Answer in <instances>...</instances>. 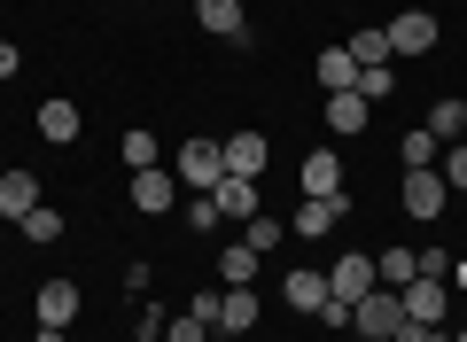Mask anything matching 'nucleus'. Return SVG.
I'll return each instance as SVG.
<instances>
[{
	"label": "nucleus",
	"instance_id": "nucleus-1",
	"mask_svg": "<svg viewBox=\"0 0 467 342\" xmlns=\"http://www.w3.org/2000/svg\"><path fill=\"white\" fill-rule=\"evenodd\" d=\"M171 171H180V187H195V195H211V187L226 180V148H218V140H180V156H171Z\"/></svg>",
	"mask_w": 467,
	"mask_h": 342
},
{
	"label": "nucleus",
	"instance_id": "nucleus-2",
	"mask_svg": "<svg viewBox=\"0 0 467 342\" xmlns=\"http://www.w3.org/2000/svg\"><path fill=\"white\" fill-rule=\"evenodd\" d=\"M374 288H382V273H374L367 249H343V257L327 264V295H343V304H358V295H374Z\"/></svg>",
	"mask_w": 467,
	"mask_h": 342
},
{
	"label": "nucleus",
	"instance_id": "nucleus-3",
	"mask_svg": "<svg viewBox=\"0 0 467 342\" xmlns=\"http://www.w3.org/2000/svg\"><path fill=\"white\" fill-rule=\"evenodd\" d=\"M398 304H405V319H413V326H444L451 319V288H444V280H405Z\"/></svg>",
	"mask_w": 467,
	"mask_h": 342
},
{
	"label": "nucleus",
	"instance_id": "nucleus-4",
	"mask_svg": "<svg viewBox=\"0 0 467 342\" xmlns=\"http://www.w3.org/2000/svg\"><path fill=\"white\" fill-rule=\"evenodd\" d=\"M405 211L420 218V226H436V218H444V202H451V187H444V171H405Z\"/></svg>",
	"mask_w": 467,
	"mask_h": 342
},
{
	"label": "nucleus",
	"instance_id": "nucleus-5",
	"mask_svg": "<svg viewBox=\"0 0 467 342\" xmlns=\"http://www.w3.org/2000/svg\"><path fill=\"white\" fill-rule=\"evenodd\" d=\"M350 326H358V335H398L405 326V304H398V288H374V295H358V304H350Z\"/></svg>",
	"mask_w": 467,
	"mask_h": 342
},
{
	"label": "nucleus",
	"instance_id": "nucleus-6",
	"mask_svg": "<svg viewBox=\"0 0 467 342\" xmlns=\"http://www.w3.org/2000/svg\"><path fill=\"white\" fill-rule=\"evenodd\" d=\"M125 195H133L140 218H164L171 195H180V171H164V163H156V171H133V187H125Z\"/></svg>",
	"mask_w": 467,
	"mask_h": 342
},
{
	"label": "nucleus",
	"instance_id": "nucleus-7",
	"mask_svg": "<svg viewBox=\"0 0 467 342\" xmlns=\"http://www.w3.org/2000/svg\"><path fill=\"white\" fill-rule=\"evenodd\" d=\"M211 202H218V218H226V226H250V218L265 211V195H257V180H234V171H226V180L211 187Z\"/></svg>",
	"mask_w": 467,
	"mask_h": 342
},
{
	"label": "nucleus",
	"instance_id": "nucleus-8",
	"mask_svg": "<svg viewBox=\"0 0 467 342\" xmlns=\"http://www.w3.org/2000/svg\"><path fill=\"white\" fill-rule=\"evenodd\" d=\"M382 32H389V55H429L436 47V16L429 8H405V16H389Z\"/></svg>",
	"mask_w": 467,
	"mask_h": 342
},
{
	"label": "nucleus",
	"instance_id": "nucleus-9",
	"mask_svg": "<svg viewBox=\"0 0 467 342\" xmlns=\"http://www.w3.org/2000/svg\"><path fill=\"white\" fill-rule=\"evenodd\" d=\"M195 24L211 39H234V47H250V16H242V0H195Z\"/></svg>",
	"mask_w": 467,
	"mask_h": 342
},
{
	"label": "nucleus",
	"instance_id": "nucleus-10",
	"mask_svg": "<svg viewBox=\"0 0 467 342\" xmlns=\"http://www.w3.org/2000/svg\"><path fill=\"white\" fill-rule=\"evenodd\" d=\"M218 148H226V171H234V180H257V171L273 163V140H265V132H234V140H218Z\"/></svg>",
	"mask_w": 467,
	"mask_h": 342
},
{
	"label": "nucleus",
	"instance_id": "nucleus-11",
	"mask_svg": "<svg viewBox=\"0 0 467 342\" xmlns=\"http://www.w3.org/2000/svg\"><path fill=\"white\" fill-rule=\"evenodd\" d=\"M296 180H304V195H312V202H335V195H343V156H335V148H319V156H304Z\"/></svg>",
	"mask_w": 467,
	"mask_h": 342
},
{
	"label": "nucleus",
	"instance_id": "nucleus-12",
	"mask_svg": "<svg viewBox=\"0 0 467 342\" xmlns=\"http://www.w3.org/2000/svg\"><path fill=\"white\" fill-rule=\"evenodd\" d=\"M343 218H350V195H335V202H312V195H304V202H296V242H319V233H335Z\"/></svg>",
	"mask_w": 467,
	"mask_h": 342
},
{
	"label": "nucleus",
	"instance_id": "nucleus-13",
	"mask_svg": "<svg viewBox=\"0 0 467 342\" xmlns=\"http://www.w3.org/2000/svg\"><path fill=\"white\" fill-rule=\"evenodd\" d=\"M367 117H374V101L350 86V94H327V132L335 140H350V132H367Z\"/></svg>",
	"mask_w": 467,
	"mask_h": 342
},
{
	"label": "nucleus",
	"instance_id": "nucleus-14",
	"mask_svg": "<svg viewBox=\"0 0 467 342\" xmlns=\"http://www.w3.org/2000/svg\"><path fill=\"white\" fill-rule=\"evenodd\" d=\"M32 304H39V326H70L78 319V280H47Z\"/></svg>",
	"mask_w": 467,
	"mask_h": 342
},
{
	"label": "nucleus",
	"instance_id": "nucleus-15",
	"mask_svg": "<svg viewBox=\"0 0 467 342\" xmlns=\"http://www.w3.org/2000/svg\"><path fill=\"white\" fill-rule=\"evenodd\" d=\"M312 78H319V94H350V86H358V63H350V47H319Z\"/></svg>",
	"mask_w": 467,
	"mask_h": 342
},
{
	"label": "nucleus",
	"instance_id": "nucleus-16",
	"mask_svg": "<svg viewBox=\"0 0 467 342\" xmlns=\"http://www.w3.org/2000/svg\"><path fill=\"white\" fill-rule=\"evenodd\" d=\"M257 264H265V257H257V249L242 242V233H234V242L218 249V280H226V288H250V280H257Z\"/></svg>",
	"mask_w": 467,
	"mask_h": 342
},
{
	"label": "nucleus",
	"instance_id": "nucleus-17",
	"mask_svg": "<svg viewBox=\"0 0 467 342\" xmlns=\"http://www.w3.org/2000/svg\"><path fill=\"white\" fill-rule=\"evenodd\" d=\"M39 140H47V148L78 140V101H39Z\"/></svg>",
	"mask_w": 467,
	"mask_h": 342
},
{
	"label": "nucleus",
	"instance_id": "nucleus-18",
	"mask_svg": "<svg viewBox=\"0 0 467 342\" xmlns=\"http://www.w3.org/2000/svg\"><path fill=\"white\" fill-rule=\"evenodd\" d=\"M32 202H47V195H39V180H32V171H0V218H24Z\"/></svg>",
	"mask_w": 467,
	"mask_h": 342
},
{
	"label": "nucleus",
	"instance_id": "nucleus-19",
	"mask_svg": "<svg viewBox=\"0 0 467 342\" xmlns=\"http://www.w3.org/2000/svg\"><path fill=\"white\" fill-rule=\"evenodd\" d=\"M281 295H288V311H304V319H312V311L327 304V273H288Z\"/></svg>",
	"mask_w": 467,
	"mask_h": 342
},
{
	"label": "nucleus",
	"instance_id": "nucleus-20",
	"mask_svg": "<svg viewBox=\"0 0 467 342\" xmlns=\"http://www.w3.org/2000/svg\"><path fill=\"white\" fill-rule=\"evenodd\" d=\"M16 233H24V242H39V249L63 242V211H55V202H32V211L16 218Z\"/></svg>",
	"mask_w": 467,
	"mask_h": 342
},
{
	"label": "nucleus",
	"instance_id": "nucleus-21",
	"mask_svg": "<svg viewBox=\"0 0 467 342\" xmlns=\"http://www.w3.org/2000/svg\"><path fill=\"white\" fill-rule=\"evenodd\" d=\"M398 156H405V171H436V156H444V140H436L429 125H413V132L398 140Z\"/></svg>",
	"mask_w": 467,
	"mask_h": 342
},
{
	"label": "nucleus",
	"instance_id": "nucleus-22",
	"mask_svg": "<svg viewBox=\"0 0 467 342\" xmlns=\"http://www.w3.org/2000/svg\"><path fill=\"white\" fill-rule=\"evenodd\" d=\"M257 326V295L250 288H226V311H218V335H250Z\"/></svg>",
	"mask_w": 467,
	"mask_h": 342
},
{
	"label": "nucleus",
	"instance_id": "nucleus-23",
	"mask_svg": "<svg viewBox=\"0 0 467 342\" xmlns=\"http://www.w3.org/2000/svg\"><path fill=\"white\" fill-rule=\"evenodd\" d=\"M117 156L133 163V171H156V132H149V125H133L125 140H117Z\"/></svg>",
	"mask_w": 467,
	"mask_h": 342
},
{
	"label": "nucleus",
	"instance_id": "nucleus-24",
	"mask_svg": "<svg viewBox=\"0 0 467 342\" xmlns=\"http://www.w3.org/2000/svg\"><path fill=\"white\" fill-rule=\"evenodd\" d=\"M234 233H242V242H250L257 257H265V249H281V233H288V226H281V218H273V211H257L250 226H234Z\"/></svg>",
	"mask_w": 467,
	"mask_h": 342
},
{
	"label": "nucleus",
	"instance_id": "nucleus-25",
	"mask_svg": "<svg viewBox=\"0 0 467 342\" xmlns=\"http://www.w3.org/2000/svg\"><path fill=\"white\" fill-rule=\"evenodd\" d=\"M374 273H382L389 288H405V280H420V257H413V249H382V257H374Z\"/></svg>",
	"mask_w": 467,
	"mask_h": 342
},
{
	"label": "nucleus",
	"instance_id": "nucleus-26",
	"mask_svg": "<svg viewBox=\"0 0 467 342\" xmlns=\"http://www.w3.org/2000/svg\"><path fill=\"white\" fill-rule=\"evenodd\" d=\"M343 47H350V63H358V70L389 63V32H358V39H343Z\"/></svg>",
	"mask_w": 467,
	"mask_h": 342
},
{
	"label": "nucleus",
	"instance_id": "nucleus-27",
	"mask_svg": "<svg viewBox=\"0 0 467 342\" xmlns=\"http://www.w3.org/2000/svg\"><path fill=\"white\" fill-rule=\"evenodd\" d=\"M429 132H436V140H460V132H467V117H460V101H436V109H429Z\"/></svg>",
	"mask_w": 467,
	"mask_h": 342
},
{
	"label": "nucleus",
	"instance_id": "nucleus-28",
	"mask_svg": "<svg viewBox=\"0 0 467 342\" xmlns=\"http://www.w3.org/2000/svg\"><path fill=\"white\" fill-rule=\"evenodd\" d=\"M389 86H398V70H389V63L358 70V94H367V101H389Z\"/></svg>",
	"mask_w": 467,
	"mask_h": 342
},
{
	"label": "nucleus",
	"instance_id": "nucleus-29",
	"mask_svg": "<svg viewBox=\"0 0 467 342\" xmlns=\"http://www.w3.org/2000/svg\"><path fill=\"white\" fill-rule=\"evenodd\" d=\"M436 171H444V187H467V140H451L444 156H436Z\"/></svg>",
	"mask_w": 467,
	"mask_h": 342
},
{
	"label": "nucleus",
	"instance_id": "nucleus-30",
	"mask_svg": "<svg viewBox=\"0 0 467 342\" xmlns=\"http://www.w3.org/2000/svg\"><path fill=\"white\" fill-rule=\"evenodd\" d=\"M187 226L211 233V226H226V218H218V202H211V195H195V202H187Z\"/></svg>",
	"mask_w": 467,
	"mask_h": 342
},
{
	"label": "nucleus",
	"instance_id": "nucleus-31",
	"mask_svg": "<svg viewBox=\"0 0 467 342\" xmlns=\"http://www.w3.org/2000/svg\"><path fill=\"white\" fill-rule=\"evenodd\" d=\"M312 319H319V326H335V335H343V326H350V304H343V295H327V304H319Z\"/></svg>",
	"mask_w": 467,
	"mask_h": 342
},
{
	"label": "nucleus",
	"instance_id": "nucleus-32",
	"mask_svg": "<svg viewBox=\"0 0 467 342\" xmlns=\"http://www.w3.org/2000/svg\"><path fill=\"white\" fill-rule=\"evenodd\" d=\"M171 342H211V326H202L195 311H180V319H171Z\"/></svg>",
	"mask_w": 467,
	"mask_h": 342
},
{
	"label": "nucleus",
	"instance_id": "nucleus-33",
	"mask_svg": "<svg viewBox=\"0 0 467 342\" xmlns=\"http://www.w3.org/2000/svg\"><path fill=\"white\" fill-rule=\"evenodd\" d=\"M187 311H195L202 326H218V311H226V288H211V295H195V304H187Z\"/></svg>",
	"mask_w": 467,
	"mask_h": 342
},
{
	"label": "nucleus",
	"instance_id": "nucleus-34",
	"mask_svg": "<svg viewBox=\"0 0 467 342\" xmlns=\"http://www.w3.org/2000/svg\"><path fill=\"white\" fill-rule=\"evenodd\" d=\"M16 70H24V55L8 47V39H0V78H16Z\"/></svg>",
	"mask_w": 467,
	"mask_h": 342
},
{
	"label": "nucleus",
	"instance_id": "nucleus-35",
	"mask_svg": "<svg viewBox=\"0 0 467 342\" xmlns=\"http://www.w3.org/2000/svg\"><path fill=\"white\" fill-rule=\"evenodd\" d=\"M451 288H467V257H460V264H451Z\"/></svg>",
	"mask_w": 467,
	"mask_h": 342
},
{
	"label": "nucleus",
	"instance_id": "nucleus-36",
	"mask_svg": "<svg viewBox=\"0 0 467 342\" xmlns=\"http://www.w3.org/2000/svg\"><path fill=\"white\" fill-rule=\"evenodd\" d=\"M32 342H63V326H39V335H32Z\"/></svg>",
	"mask_w": 467,
	"mask_h": 342
},
{
	"label": "nucleus",
	"instance_id": "nucleus-37",
	"mask_svg": "<svg viewBox=\"0 0 467 342\" xmlns=\"http://www.w3.org/2000/svg\"><path fill=\"white\" fill-rule=\"evenodd\" d=\"M358 342H398V335H358Z\"/></svg>",
	"mask_w": 467,
	"mask_h": 342
},
{
	"label": "nucleus",
	"instance_id": "nucleus-38",
	"mask_svg": "<svg viewBox=\"0 0 467 342\" xmlns=\"http://www.w3.org/2000/svg\"><path fill=\"white\" fill-rule=\"evenodd\" d=\"M451 342H467V326H460V335H451Z\"/></svg>",
	"mask_w": 467,
	"mask_h": 342
},
{
	"label": "nucleus",
	"instance_id": "nucleus-39",
	"mask_svg": "<svg viewBox=\"0 0 467 342\" xmlns=\"http://www.w3.org/2000/svg\"><path fill=\"white\" fill-rule=\"evenodd\" d=\"M460 117H467V101H460Z\"/></svg>",
	"mask_w": 467,
	"mask_h": 342
},
{
	"label": "nucleus",
	"instance_id": "nucleus-40",
	"mask_svg": "<svg viewBox=\"0 0 467 342\" xmlns=\"http://www.w3.org/2000/svg\"><path fill=\"white\" fill-rule=\"evenodd\" d=\"M133 342H149V335H133Z\"/></svg>",
	"mask_w": 467,
	"mask_h": 342
}]
</instances>
